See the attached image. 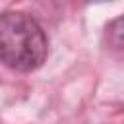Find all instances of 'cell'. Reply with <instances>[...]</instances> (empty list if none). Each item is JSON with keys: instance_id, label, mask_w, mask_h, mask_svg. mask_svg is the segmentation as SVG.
<instances>
[{"instance_id": "1", "label": "cell", "mask_w": 124, "mask_h": 124, "mask_svg": "<svg viewBox=\"0 0 124 124\" xmlns=\"http://www.w3.org/2000/svg\"><path fill=\"white\" fill-rule=\"evenodd\" d=\"M48 56V39L35 17L23 12L0 14V62L16 72H33Z\"/></svg>"}, {"instance_id": "2", "label": "cell", "mask_w": 124, "mask_h": 124, "mask_svg": "<svg viewBox=\"0 0 124 124\" xmlns=\"http://www.w3.org/2000/svg\"><path fill=\"white\" fill-rule=\"evenodd\" d=\"M105 37H107L108 45H112V46H124V14L118 16L116 19H112L105 27Z\"/></svg>"}]
</instances>
